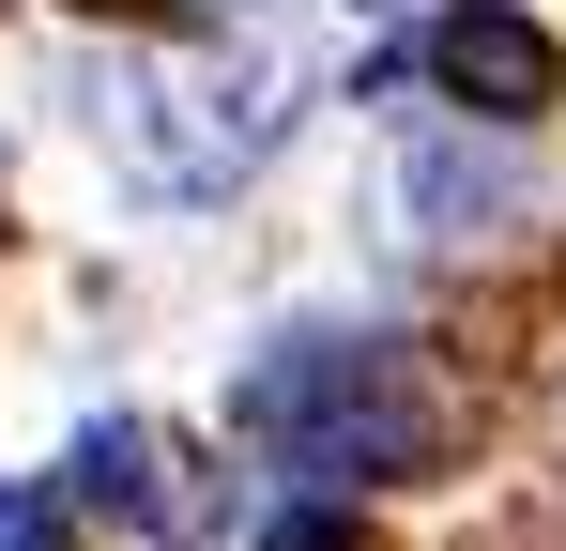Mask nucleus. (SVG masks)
<instances>
[{"label": "nucleus", "instance_id": "nucleus-6", "mask_svg": "<svg viewBox=\"0 0 566 551\" xmlns=\"http://www.w3.org/2000/svg\"><path fill=\"white\" fill-rule=\"evenodd\" d=\"M0 551H62V490H0Z\"/></svg>", "mask_w": 566, "mask_h": 551}, {"label": "nucleus", "instance_id": "nucleus-1", "mask_svg": "<svg viewBox=\"0 0 566 551\" xmlns=\"http://www.w3.org/2000/svg\"><path fill=\"white\" fill-rule=\"evenodd\" d=\"M230 429L276 459L306 506H353V490H382V475L429 459V383H413L398 337H276L245 367Z\"/></svg>", "mask_w": 566, "mask_h": 551}, {"label": "nucleus", "instance_id": "nucleus-4", "mask_svg": "<svg viewBox=\"0 0 566 551\" xmlns=\"http://www.w3.org/2000/svg\"><path fill=\"white\" fill-rule=\"evenodd\" d=\"M62 506H93V521H138V537H214L230 521V490L199 475L185 429H154V414H93L77 429V459H62Z\"/></svg>", "mask_w": 566, "mask_h": 551}, {"label": "nucleus", "instance_id": "nucleus-3", "mask_svg": "<svg viewBox=\"0 0 566 551\" xmlns=\"http://www.w3.org/2000/svg\"><path fill=\"white\" fill-rule=\"evenodd\" d=\"M398 77H429L444 107H474V123H536L566 92V46L521 15V0H444V15H413Z\"/></svg>", "mask_w": 566, "mask_h": 551}, {"label": "nucleus", "instance_id": "nucleus-5", "mask_svg": "<svg viewBox=\"0 0 566 551\" xmlns=\"http://www.w3.org/2000/svg\"><path fill=\"white\" fill-rule=\"evenodd\" d=\"M261 551H368V537H353L337 506H276V521H261Z\"/></svg>", "mask_w": 566, "mask_h": 551}, {"label": "nucleus", "instance_id": "nucleus-2", "mask_svg": "<svg viewBox=\"0 0 566 551\" xmlns=\"http://www.w3.org/2000/svg\"><path fill=\"white\" fill-rule=\"evenodd\" d=\"M93 107H107V138L138 154V184L230 199V184L306 123V62H291V46H138Z\"/></svg>", "mask_w": 566, "mask_h": 551}, {"label": "nucleus", "instance_id": "nucleus-7", "mask_svg": "<svg viewBox=\"0 0 566 551\" xmlns=\"http://www.w3.org/2000/svg\"><path fill=\"white\" fill-rule=\"evenodd\" d=\"M107 15H154V0H107Z\"/></svg>", "mask_w": 566, "mask_h": 551}]
</instances>
